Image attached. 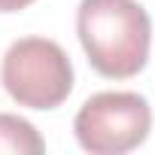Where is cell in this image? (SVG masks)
Listing matches in <instances>:
<instances>
[{
  "mask_svg": "<svg viewBox=\"0 0 155 155\" xmlns=\"http://www.w3.org/2000/svg\"><path fill=\"white\" fill-rule=\"evenodd\" d=\"M73 131L91 155H125L149 137L152 110L134 91H101L79 107Z\"/></svg>",
  "mask_w": 155,
  "mask_h": 155,
  "instance_id": "3957f363",
  "label": "cell"
},
{
  "mask_svg": "<svg viewBox=\"0 0 155 155\" xmlns=\"http://www.w3.org/2000/svg\"><path fill=\"white\" fill-rule=\"evenodd\" d=\"M76 34L88 64L107 79H131L146 67L152 21L137 0H82Z\"/></svg>",
  "mask_w": 155,
  "mask_h": 155,
  "instance_id": "6da1fadb",
  "label": "cell"
},
{
  "mask_svg": "<svg viewBox=\"0 0 155 155\" xmlns=\"http://www.w3.org/2000/svg\"><path fill=\"white\" fill-rule=\"evenodd\" d=\"M34 0H0V12H18L25 6H31Z\"/></svg>",
  "mask_w": 155,
  "mask_h": 155,
  "instance_id": "5b68a950",
  "label": "cell"
},
{
  "mask_svg": "<svg viewBox=\"0 0 155 155\" xmlns=\"http://www.w3.org/2000/svg\"><path fill=\"white\" fill-rule=\"evenodd\" d=\"M0 79L18 107L55 110L73 91V64L55 40L25 37L6 49Z\"/></svg>",
  "mask_w": 155,
  "mask_h": 155,
  "instance_id": "7a4b0ae2",
  "label": "cell"
},
{
  "mask_svg": "<svg viewBox=\"0 0 155 155\" xmlns=\"http://www.w3.org/2000/svg\"><path fill=\"white\" fill-rule=\"evenodd\" d=\"M0 152L40 155V152H46V140L28 119H18L12 113H0Z\"/></svg>",
  "mask_w": 155,
  "mask_h": 155,
  "instance_id": "277c9868",
  "label": "cell"
}]
</instances>
